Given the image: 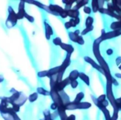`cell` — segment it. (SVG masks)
<instances>
[{
  "instance_id": "6da1fadb",
  "label": "cell",
  "mask_w": 121,
  "mask_h": 120,
  "mask_svg": "<svg viewBox=\"0 0 121 120\" xmlns=\"http://www.w3.org/2000/svg\"><path fill=\"white\" fill-rule=\"evenodd\" d=\"M103 42V41L101 40V38L100 37H99L98 38H96L93 44V51H94V54L96 57V58L97 59L99 65L101 67V68L103 69L104 72V75H108L111 74V71H110V68L107 64V63L106 62V60H104V58H103V56L101 54L100 52V44Z\"/></svg>"
},
{
  "instance_id": "7a4b0ae2",
  "label": "cell",
  "mask_w": 121,
  "mask_h": 120,
  "mask_svg": "<svg viewBox=\"0 0 121 120\" xmlns=\"http://www.w3.org/2000/svg\"><path fill=\"white\" fill-rule=\"evenodd\" d=\"M8 11H9V15L6 18L5 24L8 28H11L16 25L18 21V17H17V14H16V12L14 11V10L11 6H9Z\"/></svg>"
},
{
  "instance_id": "3957f363",
  "label": "cell",
  "mask_w": 121,
  "mask_h": 120,
  "mask_svg": "<svg viewBox=\"0 0 121 120\" xmlns=\"http://www.w3.org/2000/svg\"><path fill=\"white\" fill-rule=\"evenodd\" d=\"M67 110H87L91 107V104L87 102H82L79 103H74L70 102L67 105H65Z\"/></svg>"
},
{
  "instance_id": "277c9868",
  "label": "cell",
  "mask_w": 121,
  "mask_h": 120,
  "mask_svg": "<svg viewBox=\"0 0 121 120\" xmlns=\"http://www.w3.org/2000/svg\"><path fill=\"white\" fill-rule=\"evenodd\" d=\"M121 36V29L118 30V31H112L110 32H105L104 29H102L101 31V35L100 36V38H101V40L106 41V40H108V39H112L116 37H118Z\"/></svg>"
},
{
  "instance_id": "5b68a950",
  "label": "cell",
  "mask_w": 121,
  "mask_h": 120,
  "mask_svg": "<svg viewBox=\"0 0 121 120\" xmlns=\"http://www.w3.org/2000/svg\"><path fill=\"white\" fill-rule=\"evenodd\" d=\"M69 38L72 41L77 43V44L80 46H82L84 44V40L83 38V36H81L80 34L77 33L75 31L69 32Z\"/></svg>"
},
{
  "instance_id": "8992f818",
  "label": "cell",
  "mask_w": 121,
  "mask_h": 120,
  "mask_svg": "<svg viewBox=\"0 0 121 120\" xmlns=\"http://www.w3.org/2000/svg\"><path fill=\"white\" fill-rule=\"evenodd\" d=\"M69 85H70V80L68 78H67L65 80H62L61 82L57 83L56 85H55V87L51 90H53L57 92H60L61 91H63L64 89Z\"/></svg>"
},
{
  "instance_id": "52a82bcc",
  "label": "cell",
  "mask_w": 121,
  "mask_h": 120,
  "mask_svg": "<svg viewBox=\"0 0 121 120\" xmlns=\"http://www.w3.org/2000/svg\"><path fill=\"white\" fill-rule=\"evenodd\" d=\"M84 59L85 62L88 63L90 64L94 68H95L96 70H98L99 72H100V73H101L102 74L104 75V72L103 69L101 68V67L98 63H96L91 58H90V57H89V56H85V57L84 58Z\"/></svg>"
},
{
  "instance_id": "ba28073f",
  "label": "cell",
  "mask_w": 121,
  "mask_h": 120,
  "mask_svg": "<svg viewBox=\"0 0 121 120\" xmlns=\"http://www.w3.org/2000/svg\"><path fill=\"white\" fill-rule=\"evenodd\" d=\"M26 14L25 11V1H21L18 5V11L17 13L18 19H22Z\"/></svg>"
},
{
  "instance_id": "9c48e42d",
  "label": "cell",
  "mask_w": 121,
  "mask_h": 120,
  "mask_svg": "<svg viewBox=\"0 0 121 120\" xmlns=\"http://www.w3.org/2000/svg\"><path fill=\"white\" fill-rule=\"evenodd\" d=\"M48 6L50 11L52 13V15L54 16H59V14L65 9L62 6L57 4H50Z\"/></svg>"
},
{
  "instance_id": "30bf717a",
  "label": "cell",
  "mask_w": 121,
  "mask_h": 120,
  "mask_svg": "<svg viewBox=\"0 0 121 120\" xmlns=\"http://www.w3.org/2000/svg\"><path fill=\"white\" fill-rule=\"evenodd\" d=\"M99 11L101 14H104L108 15V16H111V17H113V18H116V19H118V21H120V20H121V15L117 14H115V13H113V12H112V11H109L108 9H105L104 7V8H100V9H99Z\"/></svg>"
},
{
  "instance_id": "8fae6325",
  "label": "cell",
  "mask_w": 121,
  "mask_h": 120,
  "mask_svg": "<svg viewBox=\"0 0 121 120\" xmlns=\"http://www.w3.org/2000/svg\"><path fill=\"white\" fill-rule=\"evenodd\" d=\"M26 1V2H28V3H29V4H34V5H35V6H38L39 8H40V9H43V10L46 11L48 13L52 14V13L50 11V9H49V6H46V5H44V4H43L42 3H40V2H39V1H38L27 0V1Z\"/></svg>"
},
{
  "instance_id": "7c38bea8",
  "label": "cell",
  "mask_w": 121,
  "mask_h": 120,
  "mask_svg": "<svg viewBox=\"0 0 121 120\" xmlns=\"http://www.w3.org/2000/svg\"><path fill=\"white\" fill-rule=\"evenodd\" d=\"M71 55L70 54H67L66 55V58L65 59V60L62 62V65H60V70L62 72H65L66 69L69 66L70 63H71Z\"/></svg>"
},
{
  "instance_id": "4fadbf2b",
  "label": "cell",
  "mask_w": 121,
  "mask_h": 120,
  "mask_svg": "<svg viewBox=\"0 0 121 120\" xmlns=\"http://www.w3.org/2000/svg\"><path fill=\"white\" fill-rule=\"evenodd\" d=\"M44 26H45V37L48 40H50L51 36L53 35V30H52V27L50 26V25L46 21H44Z\"/></svg>"
},
{
  "instance_id": "5bb4252c",
  "label": "cell",
  "mask_w": 121,
  "mask_h": 120,
  "mask_svg": "<svg viewBox=\"0 0 121 120\" xmlns=\"http://www.w3.org/2000/svg\"><path fill=\"white\" fill-rule=\"evenodd\" d=\"M60 48H61L62 50L65 51L67 53V54H70V55H72V53H73L74 51V47H73L72 45L67 44V43H62L60 45Z\"/></svg>"
},
{
  "instance_id": "9a60e30c",
  "label": "cell",
  "mask_w": 121,
  "mask_h": 120,
  "mask_svg": "<svg viewBox=\"0 0 121 120\" xmlns=\"http://www.w3.org/2000/svg\"><path fill=\"white\" fill-rule=\"evenodd\" d=\"M60 72H62V71L60 70V66L55 67V68H51V69H50V70H48V76H47V77H48V78H50L52 76L58 74Z\"/></svg>"
},
{
  "instance_id": "2e32d148",
  "label": "cell",
  "mask_w": 121,
  "mask_h": 120,
  "mask_svg": "<svg viewBox=\"0 0 121 120\" xmlns=\"http://www.w3.org/2000/svg\"><path fill=\"white\" fill-rule=\"evenodd\" d=\"M61 98H62V100L64 103L65 105H67L68 103L70 102V99H69V97L68 96V95L63 90V91H61L59 92Z\"/></svg>"
},
{
  "instance_id": "e0dca14e",
  "label": "cell",
  "mask_w": 121,
  "mask_h": 120,
  "mask_svg": "<svg viewBox=\"0 0 121 120\" xmlns=\"http://www.w3.org/2000/svg\"><path fill=\"white\" fill-rule=\"evenodd\" d=\"M79 77V72L77 70H74L69 73L68 78L69 79V80L71 82V81H74V80H77Z\"/></svg>"
},
{
  "instance_id": "ac0fdd59",
  "label": "cell",
  "mask_w": 121,
  "mask_h": 120,
  "mask_svg": "<svg viewBox=\"0 0 121 120\" xmlns=\"http://www.w3.org/2000/svg\"><path fill=\"white\" fill-rule=\"evenodd\" d=\"M68 16L71 18H78L79 16V10H76L74 9H71L69 10H67Z\"/></svg>"
},
{
  "instance_id": "d6986e66",
  "label": "cell",
  "mask_w": 121,
  "mask_h": 120,
  "mask_svg": "<svg viewBox=\"0 0 121 120\" xmlns=\"http://www.w3.org/2000/svg\"><path fill=\"white\" fill-rule=\"evenodd\" d=\"M79 78H80L87 86H90V79L86 74H85L84 73H79Z\"/></svg>"
},
{
  "instance_id": "ffe728a7",
  "label": "cell",
  "mask_w": 121,
  "mask_h": 120,
  "mask_svg": "<svg viewBox=\"0 0 121 120\" xmlns=\"http://www.w3.org/2000/svg\"><path fill=\"white\" fill-rule=\"evenodd\" d=\"M27 99H28V97H27L23 93L21 92V96L19 97V98L18 99V100H17L14 104H16V105H19V106L21 107V106H22V105H24V103L26 102Z\"/></svg>"
},
{
  "instance_id": "44dd1931",
  "label": "cell",
  "mask_w": 121,
  "mask_h": 120,
  "mask_svg": "<svg viewBox=\"0 0 121 120\" xmlns=\"http://www.w3.org/2000/svg\"><path fill=\"white\" fill-rule=\"evenodd\" d=\"M89 4V1L86 0H82V1H77V4L74 6L73 9H76V10H79L80 8L82 7H84L85 6H86Z\"/></svg>"
},
{
  "instance_id": "7402d4cb",
  "label": "cell",
  "mask_w": 121,
  "mask_h": 120,
  "mask_svg": "<svg viewBox=\"0 0 121 120\" xmlns=\"http://www.w3.org/2000/svg\"><path fill=\"white\" fill-rule=\"evenodd\" d=\"M110 28L113 30V31H118L121 29V21H114L111 24Z\"/></svg>"
},
{
  "instance_id": "603a6c76",
  "label": "cell",
  "mask_w": 121,
  "mask_h": 120,
  "mask_svg": "<svg viewBox=\"0 0 121 120\" xmlns=\"http://www.w3.org/2000/svg\"><path fill=\"white\" fill-rule=\"evenodd\" d=\"M74 2H77V1H75V0H63V1H62V3L65 4V9H66V10H69V9H71L72 6V4H73Z\"/></svg>"
},
{
  "instance_id": "cb8c5ba5",
  "label": "cell",
  "mask_w": 121,
  "mask_h": 120,
  "mask_svg": "<svg viewBox=\"0 0 121 120\" xmlns=\"http://www.w3.org/2000/svg\"><path fill=\"white\" fill-rule=\"evenodd\" d=\"M84 98V93L83 92H79L76 95V97L74 100L73 102L74 103H79V102H82V100Z\"/></svg>"
},
{
  "instance_id": "d4e9b609",
  "label": "cell",
  "mask_w": 121,
  "mask_h": 120,
  "mask_svg": "<svg viewBox=\"0 0 121 120\" xmlns=\"http://www.w3.org/2000/svg\"><path fill=\"white\" fill-rule=\"evenodd\" d=\"M37 93L40 94V95H44V96L50 95V91H48V90H45L43 88H41V87L37 88Z\"/></svg>"
},
{
  "instance_id": "484cf974",
  "label": "cell",
  "mask_w": 121,
  "mask_h": 120,
  "mask_svg": "<svg viewBox=\"0 0 121 120\" xmlns=\"http://www.w3.org/2000/svg\"><path fill=\"white\" fill-rule=\"evenodd\" d=\"M69 22L70 23V25L72 28H75L77 25L79 24L80 23V18L79 17L76 18H70V20L69 21Z\"/></svg>"
},
{
  "instance_id": "4316f807",
  "label": "cell",
  "mask_w": 121,
  "mask_h": 120,
  "mask_svg": "<svg viewBox=\"0 0 121 120\" xmlns=\"http://www.w3.org/2000/svg\"><path fill=\"white\" fill-rule=\"evenodd\" d=\"M91 6H92V11L94 13H97L99 10V3L98 1L96 0H93L91 1Z\"/></svg>"
},
{
  "instance_id": "83f0119b",
  "label": "cell",
  "mask_w": 121,
  "mask_h": 120,
  "mask_svg": "<svg viewBox=\"0 0 121 120\" xmlns=\"http://www.w3.org/2000/svg\"><path fill=\"white\" fill-rule=\"evenodd\" d=\"M94 18L91 17V16H88L86 19V21H85V26L86 27H91L93 26V23H94Z\"/></svg>"
},
{
  "instance_id": "f1b7e54d",
  "label": "cell",
  "mask_w": 121,
  "mask_h": 120,
  "mask_svg": "<svg viewBox=\"0 0 121 120\" xmlns=\"http://www.w3.org/2000/svg\"><path fill=\"white\" fill-rule=\"evenodd\" d=\"M43 115L45 117L44 120H54L52 118V114L50 113L49 110H45L43 112Z\"/></svg>"
},
{
  "instance_id": "f546056e",
  "label": "cell",
  "mask_w": 121,
  "mask_h": 120,
  "mask_svg": "<svg viewBox=\"0 0 121 120\" xmlns=\"http://www.w3.org/2000/svg\"><path fill=\"white\" fill-rule=\"evenodd\" d=\"M38 97V94L37 92H33V93H32L31 95H29L28 100H29L30 102H34L35 101L37 100Z\"/></svg>"
},
{
  "instance_id": "4dcf8cb0",
  "label": "cell",
  "mask_w": 121,
  "mask_h": 120,
  "mask_svg": "<svg viewBox=\"0 0 121 120\" xmlns=\"http://www.w3.org/2000/svg\"><path fill=\"white\" fill-rule=\"evenodd\" d=\"M94 30V26H91V27H86L82 32H81V36H84L87 33H89V32L92 31Z\"/></svg>"
},
{
  "instance_id": "1f68e13d",
  "label": "cell",
  "mask_w": 121,
  "mask_h": 120,
  "mask_svg": "<svg viewBox=\"0 0 121 120\" xmlns=\"http://www.w3.org/2000/svg\"><path fill=\"white\" fill-rule=\"evenodd\" d=\"M52 43H53L54 45H55V46H60V45L62 43V40H61V38H60V37H56V38H55L53 39V41H52Z\"/></svg>"
},
{
  "instance_id": "d6a6232c",
  "label": "cell",
  "mask_w": 121,
  "mask_h": 120,
  "mask_svg": "<svg viewBox=\"0 0 121 120\" xmlns=\"http://www.w3.org/2000/svg\"><path fill=\"white\" fill-rule=\"evenodd\" d=\"M107 100V97H106V94H103V95H100L98 98H97V100L99 102H101V103H102V102H104L105 100Z\"/></svg>"
},
{
  "instance_id": "836d02e7",
  "label": "cell",
  "mask_w": 121,
  "mask_h": 120,
  "mask_svg": "<svg viewBox=\"0 0 121 120\" xmlns=\"http://www.w3.org/2000/svg\"><path fill=\"white\" fill-rule=\"evenodd\" d=\"M38 76L39 78H44L48 76V70H43L38 73Z\"/></svg>"
},
{
  "instance_id": "e575fe53",
  "label": "cell",
  "mask_w": 121,
  "mask_h": 120,
  "mask_svg": "<svg viewBox=\"0 0 121 120\" xmlns=\"http://www.w3.org/2000/svg\"><path fill=\"white\" fill-rule=\"evenodd\" d=\"M59 16H60V17H62V18H66L67 16H68V13H67V10H66V9H64L60 14H59Z\"/></svg>"
},
{
  "instance_id": "d590c367",
  "label": "cell",
  "mask_w": 121,
  "mask_h": 120,
  "mask_svg": "<svg viewBox=\"0 0 121 120\" xmlns=\"http://www.w3.org/2000/svg\"><path fill=\"white\" fill-rule=\"evenodd\" d=\"M84 13L86 14H91V12H92V9H91V8H90L89 6H85L84 7Z\"/></svg>"
},
{
  "instance_id": "8d00e7d4",
  "label": "cell",
  "mask_w": 121,
  "mask_h": 120,
  "mask_svg": "<svg viewBox=\"0 0 121 120\" xmlns=\"http://www.w3.org/2000/svg\"><path fill=\"white\" fill-rule=\"evenodd\" d=\"M70 85H71L72 88L75 89V88H77L78 87V85H79V83H78V81H77V80L71 81V82H70Z\"/></svg>"
},
{
  "instance_id": "74e56055",
  "label": "cell",
  "mask_w": 121,
  "mask_h": 120,
  "mask_svg": "<svg viewBox=\"0 0 121 120\" xmlns=\"http://www.w3.org/2000/svg\"><path fill=\"white\" fill-rule=\"evenodd\" d=\"M11 108L13 109V110L16 113V112H19V110H20V106L19 105H16V104H13V105H11Z\"/></svg>"
},
{
  "instance_id": "f35d334b",
  "label": "cell",
  "mask_w": 121,
  "mask_h": 120,
  "mask_svg": "<svg viewBox=\"0 0 121 120\" xmlns=\"http://www.w3.org/2000/svg\"><path fill=\"white\" fill-rule=\"evenodd\" d=\"M27 20H28L30 22H31V23H33V22H34V21H35V19H34V18L32 16H30L29 14H28L27 13L25 14V16H24Z\"/></svg>"
},
{
  "instance_id": "ab89813d",
  "label": "cell",
  "mask_w": 121,
  "mask_h": 120,
  "mask_svg": "<svg viewBox=\"0 0 121 120\" xmlns=\"http://www.w3.org/2000/svg\"><path fill=\"white\" fill-rule=\"evenodd\" d=\"M111 82H112V85H115V86H116V87H118V85H119V83H118V82L117 81V80L115 78H112V80H111Z\"/></svg>"
},
{
  "instance_id": "60d3db41",
  "label": "cell",
  "mask_w": 121,
  "mask_h": 120,
  "mask_svg": "<svg viewBox=\"0 0 121 120\" xmlns=\"http://www.w3.org/2000/svg\"><path fill=\"white\" fill-rule=\"evenodd\" d=\"M57 108H58L57 105V104H55V103H54V102L50 105V109H51V110H52L53 111H55L56 110H57Z\"/></svg>"
},
{
  "instance_id": "b9f144b4",
  "label": "cell",
  "mask_w": 121,
  "mask_h": 120,
  "mask_svg": "<svg viewBox=\"0 0 121 120\" xmlns=\"http://www.w3.org/2000/svg\"><path fill=\"white\" fill-rule=\"evenodd\" d=\"M116 63L117 65V66L118 67L121 64V56H118L116 59Z\"/></svg>"
},
{
  "instance_id": "7bdbcfd3",
  "label": "cell",
  "mask_w": 121,
  "mask_h": 120,
  "mask_svg": "<svg viewBox=\"0 0 121 120\" xmlns=\"http://www.w3.org/2000/svg\"><path fill=\"white\" fill-rule=\"evenodd\" d=\"M65 28H66L67 30H68V29H69L70 28H72V26H71V25H70V23H69V21H67V22L65 23Z\"/></svg>"
},
{
  "instance_id": "ee69618b",
  "label": "cell",
  "mask_w": 121,
  "mask_h": 120,
  "mask_svg": "<svg viewBox=\"0 0 121 120\" xmlns=\"http://www.w3.org/2000/svg\"><path fill=\"white\" fill-rule=\"evenodd\" d=\"M106 53L108 55H111L113 54V50L112 48H108L107 51H106Z\"/></svg>"
},
{
  "instance_id": "f6af8a7d",
  "label": "cell",
  "mask_w": 121,
  "mask_h": 120,
  "mask_svg": "<svg viewBox=\"0 0 121 120\" xmlns=\"http://www.w3.org/2000/svg\"><path fill=\"white\" fill-rule=\"evenodd\" d=\"M98 3H99V9L100 8H104L105 1H98Z\"/></svg>"
},
{
  "instance_id": "bcb514c9",
  "label": "cell",
  "mask_w": 121,
  "mask_h": 120,
  "mask_svg": "<svg viewBox=\"0 0 121 120\" xmlns=\"http://www.w3.org/2000/svg\"><path fill=\"white\" fill-rule=\"evenodd\" d=\"M58 116H59V115H58V112H57V111H56V112H54L52 114V118L53 120L56 119V118H57Z\"/></svg>"
},
{
  "instance_id": "7dc6e473",
  "label": "cell",
  "mask_w": 121,
  "mask_h": 120,
  "mask_svg": "<svg viewBox=\"0 0 121 120\" xmlns=\"http://www.w3.org/2000/svg\"><path fill=\"white\" fill-rule=\"evenodd\" d=\"M67 120H76V117L74 115H71L67 117Z\"/></svg>"
},
{
  "instance_id": "c3c4849f",
  "label": "cell",
  "mask_w": 121,
  "mask_h": 120,
  "mask_svg": "<svg viewBox=\"0 0 121 120\" xmlns=\"http://www.w3.org/2000/svg\"><path fill=\"white\" fill-rule=\"evenodd\" d=\"M115 109H118V110H119V111L121 110V104H118L116 102V108Z\"/></svg>"
},
{
  "instance_id": "681fc988",
  "label": "cell",
  "mask_w": 121,
  "mask_h": 120,
  "mask_svg": "<svg viewBox=\"0 0 121 120\" xmlns=\"http://www.w3.org/2000/svg\"><path fill=\"white\" fill-rule=\"evenodd\" d=\"M114 75L116 76V78H119V79H121V73H115V75Z\"/></svg>"
},
{
  "instance_id": "f907efd6",
  "label": "cell",
  "mask_w": 121,
  "mask_h": 120,
  "mask_svg": "<svg viewBox=\"0 0 121 120\" xmlns=\"http://www.w3.org/2000/svg\"><path fill=\"white\" fill-rule=\"evenodd\" d=\"M116 102H117L118 104H121V97L117 98V99L116 100Z\"/></svg>"
},
{
  "instance_id": "816d5d0a",
  "label": "cell",
  "mask_w": 121,
  "mask_h": 120,
  "mask_svg": "<svg viewBox=\"0 0 121 120\" xmlns=\"http://www.w3.org/2000/svg\"><path fill=\"white\" fill-rule=\"evenodd\" d=\"M4 77L2 75H0V83H2L4 81Z\"/></svg>"
},
{
  "instance_id": "f5cc1de1",
  "label": "cell",
  "mask_w": 121,
  "mask_h": 120,
  "mask_svg": "<svg viewBox=\"0 0 121 120\" xmlns=\"http://www.w3.org/2000/svg\"><path fill=\"white\" fill-rule=\"evenodd\" d=\"M118 68H119V70H121V64L119 65V66H118Z\"/></svg>"
}]
</instances>
